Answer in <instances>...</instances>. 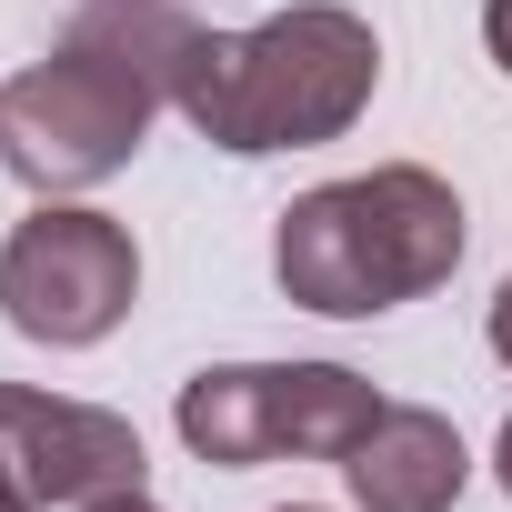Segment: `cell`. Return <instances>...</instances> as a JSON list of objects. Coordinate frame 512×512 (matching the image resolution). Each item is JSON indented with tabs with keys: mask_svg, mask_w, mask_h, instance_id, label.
I'll list each match as a JSON object with an SVG mask.
<instances>
[{
	"mask_svg": "<svg viewBox=\"0 0 512 512\" xmlns=\"http://www.w3.org/2000/svg\"><path fill=\"white\" fill-rule=\"evenodd\" d=\"M282 512H312V502H282Z\"/></svg>",
	"mask_w": 512,
	"mask_h": 512,
	"instance_id": "cell-13",
	"label": "cell"
},
{
	"mask_svg": "<svg viewBox=\"0 0 512 512\" xmlns=\"http://www.w3.org/2000/svg\"><path fill=\"white\" fill-rule=\"evenodd\" d=\"M492 472H502V492H512V412H502V442H492Z\"/></svg>",
	"mask_w": 512,
	"mask_h": 512,
	"instance_id": "cell-12",
	"label": "cell"
},
{
	"mask_svg": "<svg viewBox=\"0 0 512 512\" xmlns=\"http://www.w3.org/2000/svg\"><path fill=\"white\" fill-rule=\"evenodd\" d=\"M191 462L211 472H262V462H342L372 422H382V392L342 362H211L181 382L171 402Z\"/></svg>",
	"mask_w": 512,
	"mask_h": 512,
	"instance_id": "cell-4",
	"label": "cell"
},
{
	"mask_svg": "<svg viewBox=\"0 0 512 512\" xmlns=\"http://www.w3.org/2000/svg\"><path fill=\"white\" fill-rule=\"evenodd\" d=\"M201 21H181L171 0H81L71 31L21 71L0 81V161H11L41 201H71L91 181H111L151 111L171 101L181 41Z\"/></svg>",
	"mask_w": 512,
	"mask_h": 512,
	"instance_id": "cell-1",
	"label": "cell"
},
{
	"mask_svg": "<svg viewBox=\"0 0 512 512\" xmlns=\"http://www.w3.org/2000/svg\"><path fill=\"white\" fill-rule=\"evenodd\" d=\"M372 91H382V41L342 0H292L251 31H191L171 71V111L231 161L342 141L372 111Z\"/></svg>",
	"mask_w": 512,
	"mask_h": 512,
	"instance_id": "cell-2",
	"label": "cell"
},
{
	"mask_svg": "<svg viewBox=\"0 0 512 512\" xmlns=\"http://www.w3.org/2000/svg\"><path fill=\"white\" fill-rule=\"evenodd\" d=\"M342 482L362 512H452L462 482H472V452L442 412L422 402H382V422L342 452Z\"/></svg>",
	"mask_w": 512,
	"mask_h": 512,
	"instance_id": "cell-7",
	"label": "cell"
},
{
	"mask_svg": "<svg viewBox=\"0 0 512 512\" xmlns=\"http://www.w3.org/2000/svg\"><path fill=\"white\" fill-rule=\"evenodd\" d=\"M482 41H492V61L512 71V0H482Z\"/></svg>",
	"mask_w": 512,
	"mask_h": 512,
	"instance_id": "cell-8",
	"label": "cell"
},
{
	"mask_svg": "<svg viewBox=\"0 0 512 512\" xmlns=\"http://www.w3.org/2000/svg\"><path fill=\"white\" fill-rule=\"evenodd\" d=\"M482 332H492V352H502V362H512V282H502V292H492V322H482Z\"/></svg>",
	"mask_w": 512,
	"mask_h": 512,
	"instance_id": "cell-9",
	"label": "cell"
},
{
	"mask_svg": "<svg viewBox=\"0 0 512 512\" xmlns=\"http://www.w3.org/2000/svg\"><path fill=\"white\" fill-rule=\"evenodd\" d=\"M131 302H141V251L111 211L41 201L31 221H11V241H0V312H11L21 342L91 352L131 322Z\"/></svg>",
	"mask_w": 512,
	"mask_h": 512,
	"instance_id": "cell-5",
	"label": "cell"
},
{
	"mask_svg": "<svg viewBox=\"0 0 512 512\" xmlns=\"http://www.w3.org/2000/svg\"><path fill=\"white\" fill-rule=\"evenodd\" d=\"M0 462L51 512L141 492V432L101 402H61V392H31V382H0Z\"/></svg>",
	"mask_w": 512,
	"mask_h": 512,
	"instance_id": "cell-6",
	"label": "cell"
},
{
	"mask_svg": "<svg viewBox=\"0 0 512 512\" xmlns=\"http://www.w3.org/2000/svg\"><path fill=\"white\" fill-rule=\"evenodd\" d=\"M0 512H41V502H31V492L11 482V462H0Z\"/></svg>",
	"mask_w": 512,
	"mask_h": 512,
	"instance_id": "cell-11",
	"label": "cell"
},
{
	"mask_svg": "<svg viewBox=\"0 0 512 512\" xmlns=\"http://www.w3.org/2000/svg\"><path fill=\"white\" fill-rule=\"evenodd\" d=\"M81 512H161L151 492H111V502H81Z\"/></svg>",
	"mask_w": 512,
	"mask_h": 512,
	"instance_id": "cell-10",
	"label": "cell"
},
{
	"mask_svg": "<svg viewBox=\"0 0 512 512\" xmlns=\"http://www.w3.org/2000/svg\"><path fill=\"white\" fill-rule=\"evenodd\" d=\"M462 262V191L422 161H382L362 181H322L272 231V282L282 302L322 322H372L422 292H442Z\"/></svg>",
	"mask_w": 512,
	"mask_h": 512,
	"instance_id": "cell-3",
	"label": "cell"
}]
</instances>
